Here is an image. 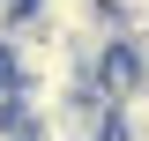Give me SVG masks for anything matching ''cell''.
Masks as SVG:
<instances>
[{
	"label": "cell",
	"mask_w": 149,
	"mask_h": 141,
	"mask_svg": "<svg viewBox=\"0 0 149 141\" xmlns=\"http://www.w3.org/2000/svg\"><path fill=\"white\" fill-rule=\"evenodd\" d=\"M104 15H149V0H104Z\"/></svg>",
	"instance_id": "cell-1"
}]
</instances>
